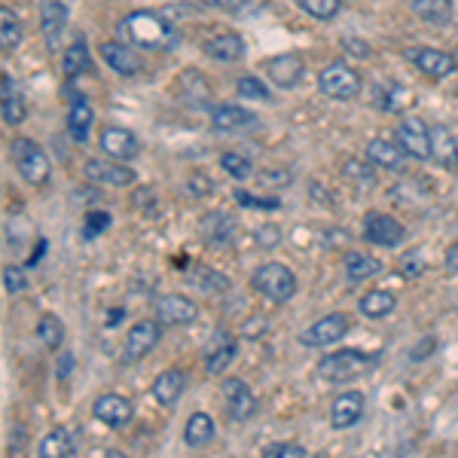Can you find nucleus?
<instances>
[{
    "label": "nucleus",
    "instance_id": "nucleus-1",
    "mask_svg": "<svg viewBox=\"0 0 458 458\" xmlns=\"http://www.w3.org/2000/svg\"><path fill=\"white\" fill-rule=\"evenodd\" d=\"M120 34L135 40V46H144V50H169L178 40L175 25L162 12H131L122 19Z\"/></svg>",
    "mask_w": 458,
    "mask_h": 458
},
{
    "label": "nucleus",
    "instance_id": "nucleus-2",
    "mask_svg": "<svg viewBox=\"0 0 458 458\" xmlns=\"http://www.w3.org/2000/svg\"><path fill=\"white\" fill-rule=\"evenodd\" d=\"M376 355H367V351H358V349H343V351H333V355L321 358L315 367V373L321 376L324 382L330 385H345V382L364 376L376 367Z\"/></svg>",
    "mask_w": 458,
    "mask_h": 458
},
{
    "label": "nucleus",
    "instance_id": "nucleus-3",
    "mask_svg": "<svg viewBox=\"0 0 458 458\" xmlns=\"http://www.w3.org/2000/svg\"><path fill=\"white\" fill-rule=\"evenodd\" d=\"M12 162H16L19 175H22L31 186H46L52 178V162L31 138H16L12 141Z\"/></svg>",
    "mask_w": 458,
    "mask_h": 458
},
{
    "label": "nucleus",
    "instance_id": "nucleus-4",
    "mask_svg": "<svg viewBox=\"0 0 458 458\" xmlns=\"http://www.w3.org/2000/svg\"><path fill=\"white\" fill-rule=\"evenodd\" d=\"M251 288L272 303H288L296 294V275L281 263H263L251 275Z\"/></svg>",
    "mask_w": 458,
    "mask_h": 458
},
{
    "label": "nucleus",
    "instance_id": "nucleus-5",
    "mask_svg": "<svg viewBox=\"0 0 458 458\" xmlns=\"http://www.w3.org/2000/svg\"><path fill=\"white\" fill-rule=\"evenodd\" d=\"M318 89L324 95H330V99L349 101L360 92V74L355 67L343 65V61H333V65H328L318 74Z\"/></svg>",
    "mask_w": 458,
    "mask_h": 458
},
{
    "label": "nucleus",
    "instance_id": "nucleus-6",
    "mask_svg": "<svg viewBox=\"0 0 458 458\" xmlns=\"http://www.w3.org/2000/svg\"><path fill=\"white\" fill-rule=\"evenodd\" d=\"M364 239L379 248H398L407 239V226L400 220H394L391 214L370 211L364 217Z\"/></svg>",
    "mask_w": 458,
    "mask_h": 458
},
{
    "label": "nucleus",
    "instance_id": "nucleus-7",
    "mask_svg": "<svg viewBox=\"0 0 458 458\" xmlns=\"http://www.w3.org/2000/svg\"><path fill=\"white\" fill-rule=\"evenodd\" d=\"M345 333H349V318H345L343 312H330L321 321L312 324L309 330L300 333V343L305 349H328V345L339 343Z\"/></svg>",
    "mask_w": 458,
    "mask_h": 458
},
{
    "label": "nucleus",
    "instance_id": "nucleus-8",
    "mask_svg": "<svg viewBox=\"0 0 458 458\" xmlns=\"http://www.w3.org/2000/svg\"><path fill=\"white\" fill-rule=\"evenodd\" d=\"M199 315V305L184 294H165L156 300V318L162 328H184Z\"/></svg>",
    "mask_w": 458,
    "mask_h": 458
},
{
    "label": "nucleus",
    "instance_id": "nucleus-9",
    "mask_svg": "<svg viewBox=\"0 0 458 458\" xmlns=\"http://www.w3.org/2000/svg\"><path fill=\"white\" fill-rule=\"evenodd\" d=\"M162 336V324L159 318H147V321H138L135 328L129 330L126 345H122V360L131 364V360H141L147 351H153V345Z\"/></svg>",
    "mask_w": 458,
    "mask_h": 458
},
{
    "label": "nucleus",
    "instance_id": "nucleus-10",
    "mask_svg": "<svg viewBox=\"0 0 458 458\" xmlns=\"http://www.w3.org/2000/svg\"><path fill=\"white\" fill-rule=\"evenodd\" d=\"M99 147H101L104 156L120 159V162H126V159H135L138 153H141V141H138V135H135V131H131V129L107 126V129H101Z\"/></svg>",
    "mask_w": 458,
    "mask_h": 458
},
{
    "label": "nucleus",
    "instance_id": "nucleus-11",
    "mask_svg": "<svg viewBox=\"0 0 458 458\" xmlns=\"http://www.w3.org/2000/svg\"><path fill=\"white\" fill-rule=\"evenodd\" d=\"M235 355H239V339H235L229 330H217L211 336V343L205 345V355H202L205 370L211 373V376H220V373L235 360Z\"/></svg>",
    "mask_w": 458,
    "mask_h": 458
},
{
    "label": "nucleus",
    "instance_id": "nucleus-12",
    "mask_svg": "<svg viewBox=\"0 0 458 458\" xmlns=\"http://www.w3.org/2000/svg\"><path fill=\"white\" fill-rule=\"evenodd\" d=\"M398 144L404 147L407 156L428 159L431 156V129H428L419 116H407L398 126Z\"/></svg>",
    "mask_w": 458,
    "mask_h": 458
},
{
    "label": "nucleus",
    "instance_id": "nucleus-13",
    "mask_svg": "<svg viewBox=\"0 0 458 458\" xmlns=\"http://www.w3.org/2000/svg\"><path fill=\"white\" fill-rule=\"evenodd\" d=\"M86 180L92 184H101V186H129L135 184V171L129 165H122L120 159H86Z\"/></svg>",
    "mask_w": 458,
    "mask_h": 458
},
{
    "label": "nucleus",
    "instance_id": "nucleus-14",
    "mask_svg": "<svg viewBox=\"0 0 458 458\" xmlns=\"http://www.w3.org/2000/svg\"><path fill=\"white\" fill-rule=\"evenodd\" d=\"M40 28L50 52H59V40L67 28V4L65 0H40Z\"/></svg>",
    "mask_w": 458,
    "mask_h": 458
},
{
    "label": "nucleus",
    "instance_id": "nucleus-15",
    "mask_svg": "<svg viewBox=\"0 0 458 458\" xmlns=\"http://www.w3.org/2000/svg\"><path fill=\"white\" fill-rule=\"evenodd\" d=\"M224 398H226V415L233 422H248L257 413V398L241 379H226L224 382Z\"/></svg>",
    "mask_w": 458,
    "mask_h": 458
},
{
    "label": "nucleus",
    "instance_id": "nucleus-16",
    "mask_svg": "<svg viewBox=\"0 0 458 458\" xmlns=\"http://www.w3.org/2000/svg\"><path fill=\"white\" fill-rule=\"evenodd\" d=\"M367 398L360 391H343L336 400L330 404V425L333 431H345V428L358 425L360 415H364Z\"/></svg>",
    "mask_w": 458,
    "mask_h": 458
},
{
    "label": "nucleus",
    "instance_id": "nucleus-17",
    "mask_svg": "<svg viewBox=\"0 0 458 458\" xmlns=\"http://www.w3.org/2000/svg\"><path fill=\"white\" fill-rule=\"evenodd\" d=\"M92 413H95V419L101 422V425H107V428H122V425H129L131 422V415H135V407L129 404L122 394H101L99 400L92 404Z\"/></svg>",
    "mask_w": 458,
    "mask_h": 458
},
{
    "label": "nucleus",
    "instance_id": "nucleus-18",
    "mask_svg": "<svg viewBox=\"0 0 458 458\" xmlns=\"http://www.w3.org/2000/svg\"><path fill=\"white\" fill-rule=\"evenodd\" d=\"M199 233H202L208 245H233L235 233H239V224H235V217L229 211H211L202 217Z\"/></svg>",
    "mask_w": 458,
    "mask_h": 458
},
{
    "label": "nucleus",
    "instance_id": "nucleus-19",
    "mask_svg": "<svg viewBox=\"0 0 458 458\" xmlns=\"http://www.w3.org/2000/svg\"><path fill=\"white\" fill-rule=\"evenodd\" d=\"M407 59L413 61L425 76L431 80H443V76L455 74V59L449 52H440V50H407Z\"/></svg>",
    "mask_w": 458,
    "mask_h": 458
},
{
    "label": "nucleus",
    "instance_id": "nucleus-20",
    "mask_svg": "<svg viewBox=\"0 0 458 458\" xmlns=\"http://www.w3.org/2000/svg\"><path fill=\"white\" fill-rule=\"evenodd\" d=\"M303 71H305V65L296 52H284V55H275V59L266 61L269 80H272L279 89H294L296 83H300Z\"/></svg>",
    "mask_w": 458,
    "mask_h": 458
},
{
    "label": "nucleus",
    "instance_id": "nucleus-21",
    "mask_svg": "<svg viewBox=\"0 0 458 458\" xmlns=\"http://www.w3.org/2000/svg\"><path fill=\"white\" fill-rule=\"evenodd\" d=\"M431 159L440 169L458 171V138L449 126H431Z\"/></svg>",
    "mask_w": 458,
    "mask_h": 458
},
{
    "label": "nucleus",
    "instance_id": "nucleus-22",
    "mask_svg": "<svg viewBox=\"0 0 458 458\" xmlns=\"http://www.w3.org/2000/svg\"><path fill=\"white\" fill-rule=\"evenodd\" d=\"M99 52H101V59L110 65V71H116L120 76H135L138 71H141V59H138V52L126 43L110 40V43H101Z\"/></svg>",
    "mask_w": 458,
    "mask_h": 458
},
{
    "label": "nucleus",
    "instance_id": "nucleus-23",
    "mask_svg": "<svg viewBox=\"0 0 458 458\" xmlns=\"http://www.w3.org/2000/svg\"><path fill=\"white\" fill-rule=\"evenodd\" d=\"M367 159H370L376 169L400 171L404 169V147L394 141H385V138H373V141L367 144Z\"/></svg>",
    "mask_w": 458,
    "mask_h": 458
},
{
    "label": "nucleus",
    "instance_id": "nucleus-24",
    "mask_svg": "<svg viewBox=\"0 0 458 458\" xmlns=\"http://www.w3.org/2000/svg\"><path fill=\"white\" fill-rule=\"evenodd\" d=\"M211 126L217 131H241V129H254L257 126V114L245 107H235V104H220L211 114Z\"/></svg>",
    "mask_w": 458,
    "mask_h": 458
},
{
    "label": "nucleus",
    "instance_id": "nucleus-25",
    "mask_svg": "<svg viewBox=\"0 0 458 458\" xmlns=\"http://www.w3.org/2000/svg\"><path fill=\"white\" fill-rule=\"evenodd\" d=\"M184 388H186L184 370H165V373H159L156 382H153V398L159 400V407L171 409L178 404L180 394H184Z\"/></svg>",
    "mask_w": 458,
    "mask_h": 458
},
{
    "label": "nucleus",
    "instance_id": "nucleus-26",
    "mask_svg": "<svg viewBox=\"0 0 458 458\" xmlns=\"http://www.w3.org/2000/svg\"><path fill=\"white\" fill-rule=\"evenodd\" d=\"M208 59H217V61H239L245 59V40L239 34H217L202 46Z\"/></svg>",
    "mask_w": 458,
    "mask_h": 458
},
{
    "label": "nucleus",
    "instance_id": "nucleus-27",
    "mask_svg": "<svg viewBox=\"0 0 458 458\" xmlns=\"http://www.w3.org/2000/svg\"><path fill=\"white\" fill-rule=\"evenodd\" d=\"M0 110H4L6 126H19V122L25 120V101H22V95H19L16 83H12L6 74H4V80H0Z\"/></svg>",
    "mask_w": 458,
    "mask_h": 458
},
{
    "label": "nucleus",
    "instance_id": "nucleus-28",
    "mask_svg": "<svg viewBox=\"0 0 458 458\" xmlns=\"http://www.w3.org/2000/svg\"><path fill=\"white\" fill-rule=\"evenodd\" d=\"M92 122H95V114L92 107H89V101L76 99L71 104V114H67V135H71L76 144H86L89 131H92Z\"/></svg>",
    "mask_w": 458,
    "mask_h": 458
},
{
    "label": "nucleus",
    "instance_id": "nucleus-29",
    "mask_svg": "<svg viewBox=\"0 0 458 458\" xmlns=\"http://www.w3.org/2000/svg\"><path fill=\"white\" fill-rule=\"evenodd\" d=\"M211 440H214V419L208 413H193L184 428V443L199 449V446H208Z\"/></svg>",
    "mask_w": 458,
    "mask_h": 458
},
{
    "label": "nucleus",
    "instance_id": "nucleus-30",
    "mask_svg": "<svg viewBox=\"0 0 458 458\" xmlns=\"http://www.w3.org/2000/svg\"><path fill=\"white\" fill-rule=\"evenodd\" d=\"M89 65H92V59H89V46L83 37H76L71 46L65 50V55H61V74L67 76V80H74V76L86 74Z\"/></svg>",
    "mask_w": 458,
    "mask_h": 458
},
{
    "label": "nucleus",
    "instance_id": "nucleus-31",
    "mask_svg": "<svg viewBox=\"0 0 458 458\" xmlns=\"http://www.w3.org/2000/svg\"><path fill=\"white\" fill-rule=\"evenodd\" d=\"M358 309L364 318H385L398 309V296H394L391 290H370V294L360 296Z\"/></svg>",
    "mask_w": 458,
    "mask_h": 458
},
{
    "label": "nucleus",
    "instance_id": "nucleus-32",
    "mask_svg": "<svg viewBox=\"0 0 458 458\" xmlns=\"http://www.w3.org/2000/svg\"><path fill=\"white\" fill-rule=\"evenodd\" d=\"M43 458H59V455H74L76 453V437L74 431H67V428H55L40 440V449H37Z\"/></svg>",
    "mask_w": 458,
    "mask_h": 458
},
{
    "label": "nucleus",
    "instance_id": "nucleus-33",
    "mask_svg": "<svg viewBox=\"0 0 458 458\" xmlns=\"http://www.w3.org/2000/svg\"><path fill=\"white\" fill-rule=\"evenodd\" d=\"M413 12L422 22L446 25L453 19V0H413Z\"/></svg>",
    "mask_w": 458,
    "mask_h": 458
},
{
    "label": "nucleus",
    "instance_id": "nucleus-34",
    "mask_svg": "<svg viewBox=\"0 0 458 458\" xmlns=\"http://www.w3.org/2000/svg\"><path fill=\"white\" fill-rule=\"evenodd\" d=\"M190 284L199 290H205V294H224L229 288V279L224 272H217V269L199 263V266H193V272H190Z\"/></svg>",
    "mask_w": 458,
    "mask_h": 458
},
{
    "label": "nucleus",
    "instance_id": "nucleus-35",
    "mask_svg": "<svg viewBox=\"0 0 458 458\" xmlns=\"http://www.w3.org/2000/svg\"><path fill=\"white\" fill-rule=\"evenodd\" d=\"M382 272V263L373 260L370 254H349L345 257V275H349V281H367L373 279V275Z\"/></svg>",
    "mask_w": 458,
    "mask_h": 458
},
{
    "label": "nucleus",
    "instance_id": "nucleus-36",
    "mask_svg": "<svg viewBox=\"0 0 458 458\" xmlns=\"http://www.w3.org/2000/svg\"><path fill=\"white\" fill-rule=\"evenodd\" d=\"M37 339L52 351L61 349V343H65V324H61L55 315H43L37 321Z\"/></svg>",
    "mask_w": 458,
    "mask_h": 458
},
{
    "label": "nucleus",
    "instance_id": "nucleus-37",
    "mask_svg": "<svg viewBox=\"0 0 458 458\" xmlns=\"http://www.w3.org/2000/svg\"><path fill=\"white\" fill-rule=\"evenodd\" d=\"M0 37H4V52H10V50H16L19 43H22V25H19V19H16V12L10 10V6H4L0 10Z\"/></svg>",
    "mask_w": 458,
    "mask_h": 458
},
{
    "label": "nucleus",
    "instance_id": "nucleus-38",
    "mask_svg": "<svg viewBox=\"0 0 458 458\" xmlns=\"http://www.w3.org/2000/svg\"><path fill=\"white\" fill-rule=\"evenodd\" d=\"M339 6H343V0H300V10H305V16L318 19V22L336 19Z\"/></svg>",
    "mask_w": 458,
    "mask_h": 458
},
{
    "label": "nucleus",
    "instance_id": "nucleus-39",
    "mask_svg": "<svg viewBox=\"0 0 458 458\" xmlns=\"http://www.w3.org/2000/svg\"><path fill=\"white\" fill-rule=\"evenodd\" d=\"M343 175L360 186H373V180H376V165H373L370 159H367V162H355V159H351V162L343 165Z\"/></svg>",
    "mask_w": 458,
    "mask_h": 458
},
{
    "label": "nucleus",
    "instance_id": "nucleus-40",
    "mask_svg": "<svg viewBox=\"0 0 458 458\" xmlns=\"http://www.w3.org/2000/svg\"><path fill=\"white\" fill-rule=\"evenodd\" d=\"M220 165H224L226 175H233L235 180H245L254 175V165L248 162L241 153H224V156H220Z\"/></svg>",
    "mask_w": 458,
    "mask_h": 458
},
{
    "label": "nucleus",
    "instance_id": "nucleus-41",
    "mask_svg": "<svg viewBox=\"0 0 458 458\" xmlns=\"http://www.w3.org/2000/svg\"><path fill=\"white\" fill-rule=\"evenodd\" d=\"M425 266H428L425 251L413 248V251H407L404 260H400V275H404V279H419V275L425 272Z\"/></svg>",
    "mask_w": 458,
    "mask_h": 458
},
{
    "label": "nucleus",
    "instance_id": "nucleus-42",
    "mask_svg": "<svg viewBox=\"0 0 458 458\" xmlns=\"http://www.w3.org/2000/svg\"><path fill=\"white\" fill-rule=\"evenodd\" d=\"M107 226H110L107 211H89L86 220H83V239H99Z\"/></svg>",
    "mask_w": 458,
    "mask_h": 458
},
{
    "label": "nucleus",
    "instance_id": "nucleus-43",
    "mask_svg": "<svg viewBox=\"0 0 458 458\" xmlns=\"http://www.w3.org/2000/svg\"><path fill=\"white\" fill-rule=\"evenodd\" d=\"M239 95H245V99H257V101H269L272 95H269V89L263 86L257 76H241L239 80Z\"/></svg>",
    "mask_w": 458,
    "mask_h": 458
},
{
    "label": "nucleus",
    "instance_id": "nucleus-44",
    "mask_svg": "<svg viewBox=\"0 0 458 458\" xmlns=\"http://www.w3.org/2000/svg\"><path fill=\"white\" fill-rule=\"evenodd\" d=\"M4 288L10 294H22L28 288V279H25V269L22 266H6L4 269Z\"/></svg>",
    "mask_w": 458,
    "mask_h": 458
},
{
    "label": "nucleus",
    "instance_id": "nucleus-45",
    "mask_svg": "<svg viewBox=\"0 0 458 458\" xmlns=\"http://www.w3.org/2000/svg\"><path fill=\"white\" fill-rule=\"evenodd\" d=\"M266 455L269 458H305L309 453H305V446H300V443H272V446H266Z\"/></svg>",
    "mask_w": 458,
    "mask_h": 458
},
{
    "label": "nucleus",
    "instance_id": "nucleus-46",
    "mask_svg": "<svg viewBox=\"0 0 458 458\" xmlns=\"http://www.w3.org/2000/svg\"><path fill=\"white\" fill-rule=\"evenodd\" d=\"M254 241L260 248H275V245H281V226H275V224H266V226H260L254 233Z\"/></svg>",
    "mask_w": 458,
    "mask_h": 458
},
{
    "label": "nucleus",
    "instance_id": "nucleus-47",
    "mask_svg": "<svg viewBox=\"0 0 458 458\" xmlns=\"http://www.w3.org/2000/svg\"><path fill=\"white\" fill-rule=\"evenodd\" d=\"M385 95H388V99H382V110H388V114H394V110H400L404 104L413 101V99H409V92H404L400 86L385 89Z\"/></svg>",
    "mask_w": 458,
    "mask_h": 458
},
{
    "label": "nucleus",
    "instance_id": "nucleus-48",
    "mask_svg": "<svg viewBox=\"0 0 458 458\" xmlns=\"http://www.w3.org/2000/svg\"><path fill=\"white\" fill-rule=\"evenodd\" d=\"M235 199H239L241 205H248V208H266V211H275V208L281 205L275 196H272V199H260V196H248L245 190H239V193H235Z\"/></svg>",
    "mask_w": 458,
    "mask_h": 458
},
{
    "label": "nucleus",
    "instance_id": "nucleus-49",
    "mask_svg": "<svg viewBox=\"0 0 458 458\" xmlns=\"http://www.w3.org/2000/svg\"><path fill=\"white\" fill-rule=\"evenodd\" d=\"M437 349V343H434V339L431 336H425V339H422V343L419 345H415V349L413 351H409V358H413V360H425L428 355H431V351Z\"/></svg>",
    "mask_w": 458,
    "mask_h": 458
},
{
    "label": "nucleus",
    "instance_id": "nucleus-50",
    "mask_svg": "<svg viewBox=\"0 0 458 458\" xmlns=\"http://www.w3.org/2000/svg\"><path fill=\"white\" fill-rule=\"evenodd\" d=\"M260 184L288 186L290 184V171H266V175H260Z\"/></svg>",
    "mask_w": 458,
    "mask_h": 458
},
{
    "label": "nucleus",
    "instance_id": "nucleus-51",
    "mask_svg": "<svg viewBox=\"0 0 458 458\" xmlns=\"http://www.w3.org/2000/svg\"><path fill=\"white\" fill-rule=\"evenodd\" d=\"M343 46H345V52H351V55H358V59H367L370 55V46L367 43H360V40H343Z\"/></svg>",
    "mask_w": 458,
    "mask_h": 458
},
{
    "label": "nucleus",
    "instance_id": "nucleus-52",
    "mask_svg": "<svg viewBox=\"0 0 458 458\" xmlns=\"http://www.w3.org/2000/svg\"><path fill=\"white\" fill-rule=\"evenodd\" d=\"M446 272H458V241H453V248L446 251Z\"/></svg>",
    "mask_w": 458,
    "mask_h": 458
},
{
    "label": "nucleus",
    "instance_id": "nucleus-53",
    "mask_svg": "<svg viewBox=\"0 0 458 458\" xmlns=\"http://www.w3.org/2000/svg\"><path fill=\"white\" fill-rule=\"evenodd\" d=\"M71 367H74V358L71 355H61V360H59V379H67V373H71Z\"/></svg>",
    "mask_w": 458,
    "mask_h": 458
},
{
    "label": "nucleus",
    "instance_id": "nucleus-54",
    "mask_svg": "<svg viewBox=\"0 0 458 458\" xmlns=\"http://www.w3.org/2000/svg\"><path fill=\"white\" fill-rule=\"evenodd\" d=\"M214 6H224V10H241L248 0H211Z\"/></svg>",
    "mask_w": 458,
    "mask_h": 458
},
{
    "label": "nucleus",
    "instance_id": "nucleus-55",
    "mask_svg": "<svg viewBox=\"0 0 458 458\" xmlns=\"http://www.w3.org/2000/svg\"><path fill=\"white\" fill-rule=\"evenodd\" d=\"M43 251H46V241H40V248H34V254H31V260H28V266H37L40 257H43Z\"/></svg>",
    "mask_w": 458,
    "mask_h": 458
},
{
    "label": "nucleus",
    "instance_id": "nucleus-56",
    "mask_svg": "<svg viewBox=\"0 0 458 458\" xmlns=\"http://www.w3.org/2000/svg\"><path fill=\"white\" fill-rule=\"evenodd\" d=\"M120 321H122V309H116L107 315V328H114V324H120Z\"/></svg>",
    "mask_w": 458,
    "mask_h": 458
}]
</instances>
